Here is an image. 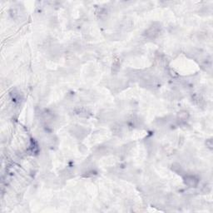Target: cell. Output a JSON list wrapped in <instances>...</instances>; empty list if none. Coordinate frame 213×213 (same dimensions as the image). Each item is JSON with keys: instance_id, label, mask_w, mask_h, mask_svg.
<instances>
[{"instance_id": "6da1fadb", "label": "cell", "mask_w": 213, "mask_h": 213, "mask_svg": "<svg viewBox=\"0 0 213 213\" xmlns=\"http://www.w3.org/2000/svg\"><path fill=\"white\" fill-rule=\"evenodd\" d=\"M185 182H186V184H187L190 187H196L197 184V180L193 176H188V177H186Z\"/></svg>"}]
</instances>
